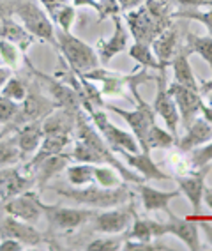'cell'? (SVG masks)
I'll return each mask as SVG.
<instances>
[{"label": "cell", "mask_w": 212, "mask_h": 251, "mask_svg": "<svg viewBox=\"0 0 212 251\" xmlns=\"http://www.w3.org/2000/svg\"><path fill=\"white\" fill-rule=\"evenodd\" d=\"M126 22L136 43L150 45L172 25V14L165 0H145L135 9L126 11Z\"/></svg>", "instance_id": "cell-1"}, {"label": "cell", "mask_w": 212, "mask_h": 251, "mask_svg": "<svg viewBox=\"0 0 212 251\" xmlns=\"http://www.w3.org/2000/svg\"><path fill=\"white\" fill-rule=\"evenodd\" d=\"M53 191L59 197L68 198L78 205L89 207V209H110L117 207L122 203L129 202L131 198V189L126 184H122L118 188H103L99 184H87L80 188H53Z\"/></svg>", "instance_id": "cell-2"}, {"label": "cell", "mask_w": 212, "mask_h": 251, "mask_svg": "<svg viewBox=\"0 0 212 251\" xmlns=\"http://www.w3.org/2000/svg\"><path fill=\"white\" fill-rule=\"evenodd\" d=\"M138 87L140 85H136V83L129 85V89H131L133 96H135V101H136L135 110H124V108L113 106V104H108L106 108L112 110V112H115L117 115H120L122 119L127 122V126L131 127L133 135H135L136 142H138L141 151H149V149H147V135H149L150 127L156 124V113H154L152 106L143 101Z\"/></svg>", "instance_id": "cell-3"}, {"label": "cell", "mask_w": 212, "mask_h": 251, "mask_svg": "<svg viewBox=\"0 0 212 251\" xmlns=\"http://www.w3.org/2000/svg\"><path fill=\"white\" fill-rule=\"evenodd\" d=\"M55 36H57V46L76 75H83L99 68V57L95 53V50L91 45H87L85 41H81L80 37L72 36L71 32H66L62 28L55 30Z\"/></svg>", "instance_id": "cell-4"}, {"label": "cell", "mask_w": 212, "mask_h": 251, "mask_svg": "<svg viewBox=\"0 0 212 251\" xmlns=\"http://www.w3.org/2000/svg\"><path fill=\"white\" fill-rule=\"evenodd\" d=\"M13 14L22 22L25 30L46 43L57 46V36H55V27L46 16V13L41 7H37L30 0H14L13 2Z\"/></svg>", "instance_id": "cell-5"}, {"label": "cell", "mask_w": 212, "mask_h": 251, "mask_svg": "<svg viewBox=\"0 0 212 251\" xmlns=\"http://www.w3.org/2000/svg\"><path fill=\"white\" fill-rule=\"evenodd\" d=\"M85 110L89 112V117H91L92 122H94V127L99 131V135L103 136L106 145L112 149L113 152H120V151H126V152H138V151H141L138 142H136L135 135L118 129L117 126L112 124V121L108 119L106 112L97 110V108H92V106H85Z\"/></svg>", "instance_id": "cell-6"}, {"label": "cell", "mask_w": 212, "mask_h": 251, "mask_svg": "<svg viewBox=\"0 0 212 251\" xmlns=\"http://www.w3.org/2000/svg\"><path fill=\"white\" fill-rule=\"evenodd\" d=\"M136 216V209L131 200L122 205L110 207L103 212H95L92 218V228L95 232L104 233V235H115V233H124L129 225L133 223Z\"/></svg>", "instance_id": "cell-7"}, {"label": "cell", "mask_w": 212, "mask_h": 251, "mask_svg": "<svg viewBox=\"0 0 212 251\" xmlns=\"http://www.w3.org/2000/svg\"><path fill=\"white\" fill-rule=\"evenodd\" d=\"M83 78L91 81H101L103 83V92L104 96H120L122 89L124 87H129L131 83L136 85H141L145 81L156 80V76H150L147 71H133L129 75H118V73L113 71H103V69H92V71H87L81 75Z\"/></svg>", "instance_id": "cell-8"}, {"label": "cell", "mask_w": 212, "mask_h": 251, "mask_svg": "<svg viewBox=\"0 0 212 251\" xmlns=\"http://www.w3.org/2000/svg\"><path fill=\"white\" fill-rule=\"evenodd\" d=\"M43 212L51 226L59 230H76L85 223L92 221L95 212L92 209H74V207L46 205L43 203Z\"/></svg>", "instance_id": "cell-9"}, {"label": "cell", "mask_w": 212, "mask_h": 251, "mask_svg": "<svg viewBox=\"0 0 212 251\" xmlns=\"http://www.w3.org/2000/svg\"><path fill=\"white\" fill-rule=\"evenodd\" d=\"M166 69H161L158 71L159 75L156 76L158 81V90H156V98H154L152 110L156 115H159L163 119V122L166 124V129L172 133L177 138V127L181 124V117H179V110H177V104L173 101V98L168 92L166 85V75H165Z\"/></svg>", "instance_id": "cell-10"}, {"label": "cell", "mask_w": 212, "mask_h": 251, "mask_svg": "<svg viewBox=\"0 0 212 251\" xmlns=\"http://www.w3.org/2000/svg\"><path fill=\"white\" fill-rule=\"evenodd\" d=\"M5 212L16 218V220H22L30 225H37L41 218L45 216L39 195L34 193V191H28V189L7 200L5 202Z\"/></svg>", "instance_id": "cell-11"}, {"label": "cell", "mask_w": 212, "mask_h": 251, "mask_svg": "<svg viewBox=\"0 0 212 251\" xmlns=\"http://www.w3.org/2000/svg\"><path fill=\"white\" fill-rule=\"evenodd\" d=\"M168 92L173 98L177 104V110H179V117H181V124L184 126V129L191 122L196 119V115L200 113V108H202V94L198 90L188 89V87L181 85V83H170L168 85Z\"/></svg>", "instance_id": "cell-12"}, {"label": "cell", "mask_w": 212, "mask_h": 251, "mask_svg": "<svg viewBox=\"0 0 212 251\" xmlns=\"http://www.w3.org/2000/svg\"><path fill=\"white\" fill-rule=\"evenodd\" d=\"M165 228H166V235H173L179 241H182L188 250H202L198 221L193 220V218H179L175 214H170L168 216V221L165 223Z\"/></svg>", "instance_id": "cell-13"}, {"label": "cell", "mask_w": 212, "mask_h": 251, "mask_svg": "<svg viewBox=\"0 0 212 251\" xmlns=\"http://www.w3.org/2000/svg\"><path fill=\"white\" fill-rule=\"evenodd\" d=\"M0 237H11L22 242L25 248H37L43 242V233L30 223L7 216L0 223Z\"/></svg>", "instance_id": "cell-14"}, {"label": "cell", "mask_w": 212, "mask_h": 251, "mask_svg": "<svg viewBox=\"0 0 212 251\" xmlns=\"http://www.w3.org/2000/svg\"><path fill=\"white\" fill-rule=\"evenodd\" d=\"M209 166L198 168L196 174L191 175H177L175 182L181 189V193L186 195V198L189 200L191 207H193L194 216H200L202 212V203H203V191H205V175H207ZM193 216V218H194Z\"/></svg>", "instance_id": "cell-15"}, {"label": "cell", "mask_w": 212, "mask_h": 251, "mask_svg": "<svg viewBox=\"0 0 212 251\" xmlns=\"http://www.w3.org/2000/svg\"><path fill=\"white\" fill-rule=\"evenodd\" d=\"M113 25H115V30H113L112 37L97 41V50H95V53L99 57V62L104 64V66L110 64V60L115 55L122 53L127 48V32L124 28V25H122L120 16L113 14Z\"/></svg>", "instance_id": "cell-16"}, {"label": "cell", "mask_w": 212, "mask_h": 251, "mask_svg": "<svg viewBox=\"0 0 212 251\" xmlns=\"http://www.w3.org/2000/svg\"><path fill=\"white\" fill-rule=\"evenodd\" d=\"M124 161L129 168L138 172V175H141L145 180H166L170 179V175L163 174L159 170V166L154 163V159L150 157V151H138V152H126V151H120Z\"/></svg>", "instance_id": "cell-17"}, {"label": "cell", "mask_w": 212, "mask_h": 251, "mask_svg": "<svg viewBox=\"0 0 212 251\" xmlns=\"http://www.w3.org/2000/svg\"><path fill=\"white\" fill-rule=\"evenodd\" d=\"M60 108L55 101H50L48 98L41 96L39 92H30L27 94L25 101L20 104V119L18 124L22 121V124L30 121H43L45 117L50 115L53 110Z\"/></svg>", "instance_id": "cell-18"}, {"label": "cell", "mask_w": 212, "mask_h": 251, "mask_svg": "<svg viewBox=\"0 0 212 251\" xmlns=\"http://www.w3.org/2000/svg\"><path fill=\"white\" fill-rule=\"evenodd\" d=\"M138 191H140L141 203H143L145 211L147 212H158L163 211L168 216L173 214L170 209V202L175 198L181 197V189H173V191H161V189L150 188L147 184H138Z\"/></svg>", "instance_id": "cell-19"}, {"label": "cell", "mask_w": 212, "mask_h": 251, "mask_svg": "<svg viewBox=\"0 0 212 251\" xmlns=\"http://www.w3.org/2000/svg\"><path fill=\"white\" fill-rule=\"evenodd\" d=\"M32 182H34L32 177L22 174L16 168H11V166L0 168V200L7 202L9 198L27 191Z\"/></svg>", "instance_id": "cell-20"}, {"label": "cell", "mask_w": 212, "mask_h": 251, "mask_svg": "<svg viewBox=\"0 0 212 251\" xmlns=\"http://www.w3.org/2000/svg\"><path fill=\"white\" fill-rule=\"evenodd\" d=\"M80 112V110H78ZM43 135H71L76 129V112L68 108H57L41 121Z\"/></svg>", "instance_id": "cell-21"}, {"label": "cell", "mask_w": 212, "mask_h": 251, "mask_svg": "<svg viewBox=\"0 0 212 251\" xmlns=\"http://www.w3.org/2000/svg\"><path fill=\"white\" fill-rule=\"evenodd\" d=\"M212 140V124L205 121L203 117H196L188 127H186V135L182 136L177 145L182 152H191L193 149L200 147V145L207 144Z\"/></svg>", "instance_id": "cell-22"}, {"label": "cell", "mask_w": 212, "mask_h": 251, "mask_svg": "<svg viewBox=\"0 0 212 251\" xmlns=\"http://www.w3.org/2000/svg\"><path fill=\"white\" fill-rule=\"evenodd\" d=\"M71 154H53V156L45 157L43 161L37 163L32 170H34V180L37 182L39 188H45L46 184L50 182V179H53L55 175H59L60 172H64L68 168Z\"/></svg>", "instance_id": "cell-23"}, {"label": "cell", "mask_w": 212, "mask_h": 251, "mask_svg": "<svg viewBox=\"0 0 212 251\" xmlns=\"http://www.w3.org/2000/svg\"><path fill=\"white\" fill-rule=\"evenodd\" d=\"M188 57H189V51L186 50V46L184 45L179 46L168 66H172L173 76H175L177 83H181V85L188 87V89L198 90L200 92V83L196 81V76H194L193 68H191L189 58Z\"/></svg>", "instance_id": "cell-24"}, {"label": "cell", "mask_w": 212, "mask_h": 251, "mask_svg": "<svg viewBox=\"0 0 212 251\" xmlns=\"http://www.w3.org/2000/svg\"><path fill=\"white\" fill-rule=\"evenodd\" d=\"M163 235H166L165 223H159V221L154 220H143V218H138V216H135V220L129 225V228L124 232V237L126 239H133V241L140 242L154 241V239H159Z\"/></svg>", "instance_id": "cell-25"}, {"label": "cell", "mask_w": 212, "mask_h": 251, "mask_svg": "<svg viewBox=\"0 0 212 251\" xmlns=\"http://www.w3.org/2000/svg\"><path fill=\"white\" fill-rule=\"evenodd\" d=\"M150 45H152V51L156 55V58L163 66H168L170 60L173 58V55H175L177 48H179V30L173 25H170Z\"/></svg>", "instance_id": "cell-26"}, {"label": "cell", "mask_w": 212, "mask_h": 251, "mask_svg": "<svg viewBox=\"0 0 212 251\" xmlns=\"http://www.w3.org/2000/svg\"><path fill=\"white\" fill-rule=\"evenodd\" d=\"M43 126L41 121H30L22 124V127L18 129V135L14 136V142L22 151V156H28L34 154L37 151V147L43 142Z\"/></svg>", "instance_id": "cell-27"}, {"label": "cell", "mask_w": 212, "mask_h": 251, "mask_svg": "<svg viewBox=\"0 0 212 251\" xmlns=\"http://www.w3.org/2000/svg\"><path fill=\"white\" fill-rule=\"evenodd\" d=\"M0 39L14 43V45L18 46L23 53H25L28 46L34 43L36 37L32 36V34H28L22 23H18L16 20H13L9 16V18H5L4 22L0 23Z\"/></svg>", "instance_id": "cell-28"}, {"label": "cell", "mask_w": 212, "mask_h": 251, "mask_svg": "<svg viewBox=\"0 0 212 251\" xmlns=\"http://www.w3.org/2000/svg\"><path fill=\"white\" fill-rule=\"evenodd\" d=\"M69 142H71V135H46V136H43V142H41V145L37 147L34 157H32L30 163H28V168H34V166H36L39 161H43L45 157L62 152Z\"/></svg>", "instance_id": "cell-29"}, {"label": "cell", "mask_w": 212, "mask_h": 251, "mask_svg": "<svg viewBox=\"0 0 212 251\" xmlns=\"http://www.w3.org/2000/svg\"><path fill=\"white\" fill-rule=\"evenodd\" d=\"M184 46L189 53L200 55L212 71V36H196V34L188 32Z\"/></svg>", "instance_id": "cell-30"}, {"label": "cell", "mask_w": 212, "mask_h": 251, "mask_svg": "<svg viewBox=\"0 0 212 251\" xmlns=\"http://www.w3.org/2000/svg\"><path fill=\"white\" fill-rule=\"evenodd\" d=\"M129 57H131L133 60H136V62L145 69H152V71L166 69V66H163L158 58H156V55H154V51L149 48V45H143V43H135V45L129 48Z\"/></svg>", "instance_id": "cell-31"}, {"label": "cell", "mask_w": 212, "mask_h": 251, "mask_svg": "<svg viewBox=\"0 0 212 251\" xmlns=\"http://www.w3.org/2000/svg\"><path fill=\"white\" fill-rule=\"evenodd\" d=\"M66 177L68 182L74 188L94 184V165L89 163H76V165H68L66 168Z\"/></svg>", "instance_id": "cell-32"}, {"label": "cell", "mask_w": 212, "mask_h": 251, "mask_svg": "<svg viewBox=\"0 0 212 251\" xmlns=\"http://www.w3.org/2000/svg\"><path fill=\"white\" fill-rule=\"evenodd\" d=\"M94 182L103 186V188H118L124 184V179L113 166L94 165Z\"/></svg>", "instance_id": "cell-33"}, {"label": "cell", "mask_w": 212, "mask_h": 251, "mask_svg": "<svg viewBox=\"0 0 212 251\" xmlns=\"http://www.w3.org/2000/svg\"><path fill=\"white\" fill-rule=\"evenodd\" d=\"M175 144L177 138L168 129H163L158 124H154L150 127L149 135H147V149L149 151H154V149H170Z\"/></svg>", "instance_id": "cell-34"}, {"label": "cell", "mask_w": 212, "mask_h": 251, "mask_svg": "<svg viewBox=\"0 0 212 251\" xmlns=\"http://www.w3.org/2000/svg\"><path fill=\"white\" fill-rule=\"evenodd\" d=\"M0 94L5 96L7 99H11V101H14V103L22 104L23 101H25V98H27L28 92H27V87H25V83H23L20 78L11 76L9 80L4 83V87L0 89Z\"/></svg>", "instance_id": "cell-35"}, {"label": "cell", "mask_w": 212, "mask_h": 251, "mask_svg": "<svg viewBox=\"0 0 212 251\" xmlns=\"http://www.w3.org/2000/svg\"><path fill=\"white\" fill-rule=\"evenodd\" d=\"M22 157V151L14 140H0V168L16 165Z\"/></svg>", "instance_id": "cell-36"}, {"label": "cell", "mask_w": 212, "mask_h": 251, "mask_svg": "<svg viewBox=\"0 0 212 251\" xmlns=\"http://www.w3.org/2000/svg\"><path fill=\"white\" fill-rule=\"evenodd\" d=\"M22 53L23 51L18 48V46L14 45V43H9V41H5V39H0V60H2L4 66H7V68H11V69L18 68Z\"/></svg>", "instance_id": "cell-37"}, {"label": "cell", "mask_w": 212, "mask_h": 251, "mask_svg": "<svg viewBox=\"0 0 212 251\" xmlns=\"http://www.w3.org/2000/svg\"><path fill=\"white\" fill-rule=\"evenodd\" d=\"M20 103H14L5 96L0 94V124H18Z\"/></svg>", "instance_id": "cell-38"}, {"label": "cell", "mask_w": 212, "mask_h": 251, "mask_svg": "<svg viewBox=\"0 0 212 251\" xmlns=\"http://www.w3.org/2000/svg\"><path fill=\"white\" fill-rule=\"evenodd\" d=\"M172 16H175V18H186V20H194V22L202 23V25H205L209 30V34L212 36V7L207 11L203 9H188V11H177V13H173Z\"/></svg>", "instance_id": "cell-39"}, {"label": "cell", "mask_w": 212, "mask_h": 251, "mask_svg": "<svg viewBox=\"0 0 212 251\" xmlns=\"http://www.w3.org/2000/svg\"><path fill=\"white\" fill-rule=\"evenodd\" d=\"M122 250L124 251H168L170 248H168L166 244L159 242L158 239H154V241H149V242L124 239V242H122Z\"/></svg>", "instance_id": "cell-40"}, {"label": "cell", "mask_w": 212, "mask_h": 251, "mask_svg": "<svg viewBox=\"0 0 212 251\" xmlns=\"http://www.w3.org/2000/svg\"><path fill=\"white\" fill-rule=\"evenodd\" d=\"M126 237H103L94 239L85 246L87 251H117L122 250V242Z\"/></svg>", "instance_id": "cell-41"}, {"label": "cell", "mask_w": 212, "mask_h": 251, "mask_svg": "<svg viewBox=\"0 0 212 251\" xmlns=\"http://www.w3.org/2000/svg\"><path fill=\"white\" fill-rule=\"evenodd\" d=\"M211 161H212V140H211V144L207 142V145L203 144L191 151V165H193L194 168L209 166Z\"/></svg>", "instance_id": "cell-42"}, {"label": "cell", "mask_w": 212, "mask_h": 251, "mask_svg": "<svg viewBox=\"0 0 212 251\" xmlns=\"http://www.w3.org/2000/svg\"><path fill=\"white\" fill-rule=\"evenodd\" d=\"M55 22L59 23V27L66 32H71L72 23H74V18H76V13H74V5H68L64 4L60 9H57V13L53 14Z\"/></svg>", "instance_id": "cell-43"}, {"label": "cell", "mask_w": 212, "mask_h": 251, "mask_svg": "<svg viewBox=\"0 0 212 251\" xmlns=\"http://www.w3.org/2000/svg\"><path fill=\"white\" fill-rule=\"evenodd\" d=\"M175 4L182 7V11L188 9H203V7H212V0H173Z\"/></svg>", "instance_id": "cell-44"}, {"label": "cell", "mask_w": 212, "mask_h": 251, "mask_svg": "<svg viewBox=\"0 0 212 251\" xmlns=\"http://www.w3.org/2000/svg\"><path fill=\"white\" fill-rule=\"evenodd\" d=\"M25 246H23L22 242H18L16 239H11V237H2L0 241V251H23Z\"/></svg>", "instance_id": "cell-45"}, {"label": "cell", "mask_w": 212, "mask_h": 251, "mask_svg": "<svg viewBox=\"0 0 212 251\" xmlns=\"http://www.w3.org/2000/svg\"><path fill=\"white\" fill-rule=\"evenodd\" d=\"M193 220L198 221V226H200V230L203 232V235H205V241H207L209 244L212 246V223L205 220V218H202V216H194Z\"/></svg>", "instance_id": "cell-46"}, {"label": "cell", "mask_w": 212, "mask_h": 251, "mask_svg": "<svg viewBox=\"0 0 212 251\" xmlns=\"http://www.w3.org/2000/svg\"><path fill=\"white\" fill-rule=\"evenodd\" d=\"M39 2L43 4V7H45L51 16L57 13V9H60V7L66 4V0H39Z\"/></svg>", "instance_id": "cell-47"}, {"label": "cell", "mask_w": 212, "mask_h": 251, "mask_svg": "<svg viewBox=\"0 0 212 251\" xmlns=\"http://www.w3.org/2000/svg\"><path fill=\"white\" fill-rule=\"evenodd\" d=\"M13 2L14 0H0V23L13 14Z\"/></svg>", "instance_id": "cell-48"}, {"label": "cell", "mask_w": 212, "mask_h": 251, "mask_svg": "<svg viewBox=\"0 0 212 251\" xmlns=\"http://www.w3.org/2000/svg\"><path fill=\"white\" fill-rule=\"evenodd\" d=\"M117 2L122 11H131V9H135V7H138V5L143 4L145 0H117Z\"/></svg>", "instance_id": "cell-49"}, {"label": "cell", "mask_w": 212, "mask_h": 251, "mask_svg": "<svg viewBox=\"0 0 212 251\" xmlns=\"http://www.w3.org/2000/svg\"><path fill=\"white\" fill-rule=\"evenodd\" d=\"M11 76H13V69L7 68V66H0V89L4 87V83L9 80Z\"/></svg>", "instance_id": "cell-50"}, {"label": "cell", "mask_w": 212, "mask_h": 251, "mask_svg": "<svg viewBox=\"0 0 212 251\" xmlns=\"http://www.w3.org/2000/svg\"><path fill=\"white\" fill-rule=\"evenodd\" d=\"M200 112L203 113V119H205V121H209L212 124V104L202 103V108H200Z\"/></svg>", "instance_id": "cell-51"}, {"label": "cell", "mask_w": 212, "mask_h": 251, "mask_svg": "<svg viewBox=\"0 0 212 251\" xmlns=\"http://www.w3.org/2000/svg\"><path fill=\"white\" fill-rule=\"evenodd\" d=\"M72 4L76 5V7H81V5H91V7H95V9H99V5L95 4V0H74Z\"/></svg>", "instance_id": "cell-52"}, {"label": "cell", "mask_w": 212, "mask_h": 251, "mask_svg": "<svg viewBox=\"0 0 212 251\" xmlns=\"http://www.w3.org/2000/svg\"><path fill=\"white\" fill-rule=\"evenodd\" d=\"M209 90H212V78L211 80H205V81H202L200 83V94H207Z\"/></svg>", "instance_id": "cell-53"}, {"label": "cell", "mask_w": 212, "mask_h": 251, "mask_svg": "<svg viewBox=\"0 0 212 251\" xmlns=\"http://www.w3.org/2000/svg\"><path fill=\"white\" fill-rule=\"evenodd\" d=\"M203 202L207 203L209 209L212 211V189L205 188V191H203Z\"/></svg>", "instance_id": "cell-54"}, {"label": "cell", "mask_w": 212, "mask_h": 251, "mask_svg": "<svg viewBox=\"0 0 212 251\" xmlns=\"http://www.w3.org/2000/svg\"><path fill=\"white\" fill-rule=\"evenodd\" d=\"M205 96H207V99H209L207 104H212V90H209V92H207Z\"/></svg>", "instance_id": "cell-55"}, {"label": "cell", "mask_w": 212, "mask_h": 251, "mask_svg": "<svg viewBox=\"0 0 212 251\" xmlns=\"http://www.w3.org/2000/svg\"><path fill=\"white\" fill-rule=\"evenodd\" d=\"M0 64H2V60H0Z\"/></svg>", "instance_id": "cell-56"}, {"label": "cell", "mask_w": 212, "mask_h": 251, "mask_svg": "<svg viewBox=\"0 0 212 251\" xmlns=\"http://www.w3.org/2000/svg\"><path fill=\"white\" fill-rule=\"evenodd\" d=\"M211 189H212V188H211Z\"/></svg>", "instance_id": "cell-57"}]
</instances>
